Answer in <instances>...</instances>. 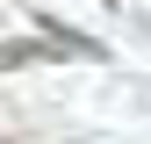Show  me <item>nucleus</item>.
Listing matches in <instances>:
<instances>
[{
	"label": "nucleus",
	"instance_id": "obj_2",
	"mask_svg": "<svg viewBox=\"0 0 151 144\" xmlns=\"http://www.w3.org/2000/svg\"><path fill=\"white\" fill-rule=\"evenodd\" d=\"M36 58H50V43H0V72H14V65H36Z\"/></svg>",
	"mask_w": 151,
	"mask_h": 144
},
{
	"label": "nucleus",
	"instance_id": "obj_1",
	"mask_svg": "<svg viewBox=\"0 0 151 144\" xmlns=\"http://www.w3.org/2000/svg\"><path fill=\"white\" fill-rule=\"evenodd\" d=\"M36 29H50V50H79V58H108L93 36H79V29H65V22H36Z\"/></svg>",
	"mask_w": 151,
	"mask_h": 144
}]
</instances>
